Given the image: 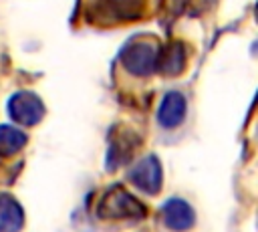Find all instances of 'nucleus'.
Here are the masks:
<instances>
[{
	"mask_svg": "<svg viewBox=\"0 0 258 232\" xmlns=\"http://www.w3.org/2000/svg\"><path fill=\"white\" fill-rule=\"evenodd\" d=\"M185 117V99L181 93L177 91H169L163 99H161V105H159V111H157V121L171 129V127H177Z\"/></svg>",
	"mask_w": 258,
	"mask_h": 232,
	"instance_id": "6",
	"label": "nucleus"
},
{
	"mask_svg": "<svg viewBox=\"0 0 258 232\" xmlns=\"http://www.w3.org/2000/svg\"><path fill=\"white\" fill-rule=\"evenodd\" d=\"M155 59H157V46L147 40H133L121 52V61L125 69L137 77L155 71Z\"/></svg>",
	"mask_w": 258,
	"mask_h": 232,
	"instance_id": "2",
	"label": "nucleus"
},
{
	"mask_svg": "<svg viewBox=\"0 0 258 232\" xmlns=\"http://www.w3.org/2000/svg\"><path fill=\"white\" fill-rule=\"evenodd\" d=\"M185 67V50L179 42H169L163 48H157L155 69L163 75H177Z\"/></svg>",
	"mask_w": 258,
	"mask_h": 232,
	"instance_id": "8",
	"label": "nucleus"
},
{
	"mask_svg": "<svg viewBox=\"0 0 258 232\" xmlns=\"http://www.w3.org/2000/svg\"><path fill=\"white\" fill-rule=\"evenodd\" d=\"M22 222L24 214L20 204L8 194H0V232H18Z\"/></svg>",
	"mask_w": 258,
	"mask_h": 232,
	"instance_id": "9",
	"label": "nucleus"
},
{
	"mask_svg": "<svg viewBox=\"0 0 258 232\" xmlns=\"http://www.w3.org/2000/svg\"><path fill=\"white\" fill-rule=\"evenodd\" d=\"M129 180L143 192L155 194L161 186V163L155 155H147L133 165V169L129 171Z\"/></svg>",
	"mask_w": 258,
	"mask_h": 232,
	"instance_id": "4",
	"label": "nucleus"
},
{
	"mask_svg": "<svg viewBox=\"0 0 258 232\" xmlns=\"http://www.w3.org/2000/svg\"><path fill=\"white\" fill-rule=\"evenodd\" d=\"M8 113L14 119V123L28 127V125H36L42 119L44 105H42V101L34 93L20 91V93H16V95L10 97V101H8Z\"/></svg>",
	"mask_w": 258,
	"mask_h": 232,
	"instance_id": "3",
	"label": "nucleus"
},
{
	"mask_svg": "<svg viewBox=\"0 0 258 232\" xmlns=\"http://www.w3.org/2000/svg\"><path fill=\"white\" fill-rule=\"evenodd\" d=\"M143 4L145 0H97L99 14H105L111 20L137 18L143 10Z\"/></svg>",
	"mask_w": 258,
	"mask_h": 232,
	"instance_id": "7",
	"label": "nucleus"
},
{
	"mask_svg": "<svg viewBox=\"0 0 258 232\" xmlns=\"http://www.w3.org/2000/svg\"><path fill=\"white\" fill-rule=\"evenodd\" d=\"M26 143V135L14 125H0V155H12Z\"/></svg>",
	"mask_w": 258,
	"mask_h": 232,
	"instance_id": "10",
	"label": "nucleus"
},
{
	"mask_svg": "<svg viewBox=\"0 0 258 232\" xmlns=\"http://www.w3.org/2000/svg\"><path fill=\"white\" fill-rule=\"evenodd\" d=\"M159 216H161V222H163L167 228L177 230V232L191 228V226H194V220H196V214H194L191 206H189L187 202L179 200V198L167 200V202L161 206Z\"/></svg>",
	"mask_w": 258,
	"mask_h": 232,
	"instance_id": "5",
	"label": "nucleus"
},
{
	"mask_svg": "<svg viewBox=\"0 0 258 232\" xmlns=\"http://www.w3.org/2000/svg\"><path fill=\"white\" fill-rule=\"evenodd\" d=\"M97 216L107 218V220H121V218L135 220V218L145 216V208L135 196L125 192L121 186H115L101 198L97 206Z\"/></svg>",
	"mask_w": 258,
	"mask_h": 232,
	"instance_id": "1",
	"label": "nucleus"
}]
</instances>
